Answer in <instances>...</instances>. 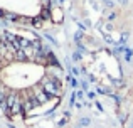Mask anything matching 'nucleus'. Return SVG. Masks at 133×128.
<instances>
[{"mask_svg":"<svg viewBox=\"0 0 133 128\" xmlns=\"http://www.w3.org/2000/svg\"><path fill=\"white\" fill-rule=\"evenodd\" d=\"M41 88L45 91V95L49 98H56V96L61 95V83L54 76H44L41 79Z\"/></svg>","mask_w":133,"mask_h":128,"instance_id":"1","label":"nucleus"},{"mask_svg":"<svg viewBox=\"0 0 133 128\" xmlns=\"http://www.w3.org/2000/svg\"><path fill=\"white\" fill-rule=\"evenodd\" d=\"M7 106H9V116L24 113V99L20 96V93L9 91V95H7Z\"/></svg>","mask_w":133,"mask_h":128,"instance_id":"2","label":"nucleus"},{"mask_svg":"<svg viewBox=\"0 0 133 128\" xmlns=\"http://www.w3.org/2000/svg\"><path fill=\"white\" fill-rule=\"evenodd\" d=\"M29 95L32 96L34 99H36V103H37L39 106H41V105H45V103H47L49 99H51V98H49L47 95H45V91H44V89L41 88V84L34 86V89H32V91L29 93Z\"/></svg>","mask_w":133,"mask_h":128,"instance_id":"3","label":"nucleus"},{"mask_svg":"<svg viewBox=\"0 0 133 128\" xmlns=\"http://www.w3.org/2000/svg\"><path fill=\"white\" fill-rule=\"evenodd\" d=\"M15 61H20V63H25V61H29V57H27L25 51H17V54H15Z\"/></svg>","mask_w":133,"mask_h":128,"instance_id":"4","label":"nucleus"},{"mask_svg":"<svg viewBox=\"0 0 133 128\" xmlns=\"http://www.w3.org/2000/svg\"><path fill=\"white\" fill-rule=\"evenodd\" d=\"M51 17V7H44L42 10H41V19H49Z\"/></svg>","mask_w":133,"mask_h":128,"instance_id":"5","label":"nucleus"},{"mask_svg":"<svg viewBox=\"0 0 133 128\" xmlns=\"http://www.w3.org/2000/svg\"><path fill=\"white\" fill-rule=\"evenodd\" d=\"M32 24H34V27H42L44 20L41 19V15H39V17H34V19H32Z\"/></svg>","mask_w":133,"mask_h":128,"instance_id":"6","label":"nucleus"},{"mask_svg":"<svg viewBox=\"0 0 133 128\" xmlns=\"http://www.w3.org/2000/svg\"><path fill=\"white\" fill-rule=\"evenodd\" d=\"M68 81H69V84H71L72 88L78 86V81H76V78H72V76H68Z\"/></svg>","mask_w":133,"mask_h":128,"instance_id":"7","label":"nucleus"},{"mask_svg":"<svg viewBox=\"0 0 133 128\" xmlns=\"http://www.w3.org/2000/svg\"><path fill=\"white\" fill-rule=\"evenodd\" d=\"M79 123H81V126H88L89 125V118H81Z\"/></svg>","mask_w":133,"mask_h":128,"instance_id":"8","label":"nucleus"},{"mask_svg":"<svg viewBox=\"0 0 133 128\" xmlns=\"http://www.w3.org/2000/svg\"><path fill=\"white\" fill-rule=\"evenodd\" d=\"M125 61H131V51H127V52H125Z\"/></svg>","mask_w":133,"mask_h":128,"instance_id":"9","label":"nucleus"},{"mask_svg":"<svg viewBox=\"0 0 133 128\" xmlns=\"http://www.w3.org/2000/svg\"><path fill=\"white\" fill-rule=\"evenodd\" d=\"M118 2H121V3H127V2H128V0H118Z\"/></svg>","mask_w":133,"mask_h":128,"instance_id":"10","label":"nucleus"},{"mask_svg":"<svg viewBox=\"0 0 133 128\" xmlns=\"http://www.w3.org/2000/svg\"><path fill=\"white\" fill-rule=\"evenodd\" d=\"M10 128H15V126H14V125H10Z\"/></svg>","mask_w":133,"mask_h":128,"instance_id":"11","label":"nucleus"}]
</instances>
